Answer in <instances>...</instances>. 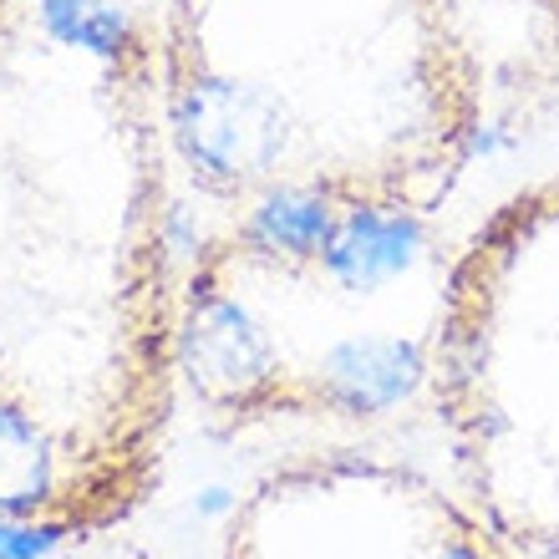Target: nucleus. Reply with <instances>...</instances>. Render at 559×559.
<instances>
[{
	"label": "nucleus",
	"instance_id": "obj_1",
	"mask_svg": "<svg viewBox=\"0 0 559 559\" xmlns=\"http://www.w3.org/2000/svg\"><path fill=\"white\" fill-rule=\"evenodd\" d=\"M174 189L153 21L128 0H0V524L97 534L158 488Z\"/></svg>",
	"mask_w": 559,
	"mask_h": 559
},
{
	"label": "nucleus",
	"instance_id": "obj_2",
	"mask_svg": "<svg viewBox=\"0 0 559 559\" xmlns=\"http://www.w3.org/2000/svg\"><path fill=\"white\" fill-rule=\"evenodd\" d=\"M153 31L174 168L224 214H438L473 158L484 92L457 0H163Z\"/></svg>",
	"mask_w": 559,
	"mask_h": 559
},
{
	"label": "nucleus",
	"instance_id": "obj_3",
	"mask_svg": "<svg viewBox=\"0 0 559 559\" xmlns=\"http://www.w3.org/2000/svg\"><path fill=\"white\" fill-rule=\"evenodd\" d=\"M453 245L341 199L235 209L178 275V397L214 432L392 423L427 402Z\"/></svg>",
	"mask_w": 559,
	"mask_h": 559
},
{
	"label": "nucleus",
	"instance_id": "obj_4",
	"mask_svg": "<svg viewBox=\"0 0 559 559\" xmlns=\"http://www.w3.org/2000/svg\"><path fill=\"white\" fill-rule=\"evenodd\" d=\"M427 407L493 534L519 559H559V174L453 245Z\"/></svg>",
	"mask_w": 559,
	"mask_h": 559
},
{
	"label": "nucleus",
	"instance_id": "obj_5",
	"mask_svg": "<svg viewBox=\"0 0 559 559\" xmlns=\"http://www.w3.org/2000/svg\"><path fill=\"white\" fill-rule=\"evenodd\" d=\"M219 559H519L457 484L402 457L331 448L245 488Z\"/></svg>",
	"mask_w": 559,
	"mask_h": 559
},
{
	"label": "nucleus",
	"instance_id": "obj_6",
	"mask_svg": "<svg viewBox=\"0 0 559 559\" xmlns=\"http://www.w3.org/2000/svg\"><path fill=\"white\" fill-rule=\"evenodd\" d=\"M539 11H549V15H559V0H534Z\"/></svg>",
	"mask_w": 559,
	"mask_h": 559
}]
</instances>
